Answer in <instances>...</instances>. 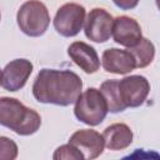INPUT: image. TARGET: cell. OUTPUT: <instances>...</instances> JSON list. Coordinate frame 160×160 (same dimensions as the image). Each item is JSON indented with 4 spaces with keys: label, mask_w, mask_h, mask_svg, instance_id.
<instances>
[{
    "label": "cell",
    "mask_w": 160,
    "mask_h": 160,
    "mask_svg": "<svg viewBox=\"0 0 160 160\" xmlns=\"http://www.w3.org/2000/svg\"><path fill=\"white\" fill-rule=\"evenodd\" d=\"M100 91L102 92L106 102H108V108L109 111L112 114L124 111L126 109V106L124 105L120 92H119V80L111 79V80H105L101 85H100Z\"/></svg>",
    "instance_id": "14"
},
{
    "label": "cell",
    "mask_w": 160,
    "mask_h": 160,
    "mask_svg": "<svg viewBox=\"0 0 160 160\" xmlns=\"http://www.w3.org/2000/svg\"><path fill=\"white\" fill-rule=\"evenodd\" d=\"M102 136L105 141V148L112 151L124 150L129 148L134 138L131 129L124 122H116L108 126L104 130Z\"/></svg>",
    "instance_id": "13"
},
{
    "label": "cell",
    "mask_w": 160,
    "mask_h": 160,
    "mask_svg": "<svg viewBox=\"0 0 160 160\" xmlns=\"http://www.w3.org/2000/svg\"><path fill=\"white\" fill-rule=\"evenodd\" d=\"M129 50L134 55L136 61V68L139 69H142L150 65L155 56V46L146 38H142L135 46L130 48Z\"/></svg>",
    "instance_id": "15"
},
{
    "label": "cell",
    "mask_w": 160,
    "mask_h": 160,
    "mask_svg": "<svg viewBox=\"0 0 160 160\" xmlns=\"http://www.w3.org/2000/svg\"><path fill=\"white\" fill-rule=\"evenodd\" d=\"M0 124L18 135L28 136L40 129L41 118L18 99L2 96L0 99Z\"/></svg>",
    "instance_id": "2"
},
{
    "label": "cell",
    "mask_w": 160,
    "mask_h": 160,
    "mask_svg": "<svg viewBox=\"0 0 160 160\" xmlns=\"http://www.w3.org/2000/svg\"><path fill=\"white\" fill-rule=\"evenodd\" d=\"M119 92L126 108H139L150 92V82L142 75H129L119 80Z\"/></svg>",
    "instance_id": "7"
},
{
    "label": "cell",
    "mask_w": 160,
    "mask_h": 160,
    "mask_svg": "<svg viewBox=\"0 0 160 160\" xmlns=\"http://www.w3.org/2000/svg\"><path fill=\"white\" fill-rule=\"evenodd\" d=\"M101 65L106 72L125 75L136 68V61L130 50H121L116 48L106 49L101 56Z\"/></svg>",
    "instance_id": "10"
},
{
    "label": "cell",
    "mask_w": 160,
    "mask_h": 160,
    "mask_svg": "<svg viewBox=\"0 0 160 160\" xmlns=\"http://www.w3.org/2000/svg\"><path fill=\"white\" fill-rule=\"evenodd\" d=\"M114 18L101 8L90 10L85 19L84 32L85 36L94 42H105L112 36Z\"/></svg>",
    "instance_id": "6"
},
{
    "label": "cell",
    "mask_w": 160,
    "mask_h": 160,
    "mask_svg": "<svg viewBox=\"0 0 160 160\" xmlns=\"http://www.w3.org/2000/svg\"><path fill=\"white\" fill-rule=\"evenodd\" d=\"M155 2H156V6H158V9L160 10V0H155Z\"/></svg>",
    "instance_id": "19"
},
{
    "label": "cell",
    "mask_w": 160,
    "mask_h": 160,
    "mask_svg": "<svg viewBox=\"0 0 160 160\" xmlns=\"http://www.w3.org/2000/svg\"><path fill=\"white\" fill-rule=\"evenodd\" d=\"M68 55L86 74H94L100 68V59L96 50L84 41H74L70 44Z\"/></svg>",
    "instance_id": "12"
},
{
    "label": "cell",
    "mask_w": 160,
    "mask_h": 160,
    "mask_svg": "<svg viewBox=\"0 0 160 160\" xmlns=\"http://www.w3.org/2000/svg\"><path fill=\"white\" fill-rule=\"evenodd\" d=\"M82 81L71 70L42 69L39 71L34 84L32 95L36 101L58 106L75 104L81 94Z\"/></svg>",
    "instance_id": "1"
},
{
    "label": "cell",
    "mask_w": 160,
    "mask_h": 160,
    "mask_svg": "<svg viewBox=\"0 0 160 160\" xmlns=\"http://www.w3.org/2000/svg\"><path fill=\"white\" fill-rule=\"evenodd\" d=\"M112 2L121 10H131L136 8V5L139 4V0H112Z\"/></svg>",
    "instance_id": "18"
},
{
    "label": "cell",
    "mask_w": 160,
    "mask_h": 160,
    "mask_svg": "<svg viewBox=\"0 0 160 160\" xmlns=\"http://www.w3.org/2000/svg\"><path fill=\"white\" fill-rule=\"evenodd\" d=\"M112 38L115 42L130 49L142 39L140 24L130 16H118L114 19Z\"/></svg>",
    "instance_id": "11"
},
{
    "label": "cell",
    "mask_w": 160,
    "mask_h": 160,
    "mask_svg": "<svg viewBox=\"0 0 160 160\" xmlns=\"http://www.w3.org/2000/svg\"><path fill=\"white\" fill-rule=\"evenodd\" d=\"M18 156V145L9 138H0V159L12 160Z\"/></svg>",
    "instance_id": "17"
},
{
    "label": "cell",
    "mask_w": 160,
    "mask_h": 160,
    "mask_svg": "<svg viewBox=\"0 0 160 160\" xmlns=\"http://www.w3.org/2000/svg\"><path fill=\"white\" fill-rule=\"evenodd\" d=\"M54 160H84L85 156L84 154L72 144H65L59 146L54 155H52Z\"/></svg>",
    "instance_id": "16"
},
{
    "label": "cell",
    "mask_w": 160,
    "mask_h": 160,
    "mask_svg": "<svg viewBox=\"0 0 160 160\" xmlns=\"http://www.w3.org/2000/svg\"><path fill=\"white\" fill-rule=\"evenodd\" d=\"M109 112L108 102L100 90L89 88L82 91L75 101L74 114L76 119L89 126L101 124Z\"/></svg>",
    "instance_id": "3"
},
{
    "label": "cell",
    "mask_w": 160,
    "mask_h": 160,
    "mask_svg": "<svg viewBox=\"0 0 160 160\" xmlns=\"http://www.w3.org/2000/svg\"><path fill=\"white\" fill-rule=\"evenodd\" d=\"M16 21L25 35L31 38L41 36L50 25L49 10L40 0H28L19 8Z\"/></svg>",
    "instance_id": "4"
},
{
    "label": "cell",
    "mask_w": 160,
    "mask_h": 160,
    "mask_svg": "<svg viewBox=\"0 0 160 160\" xmlns=\"http://www.w3.org/2000/svg\"><path fill=\"white\" fill-rule=\"evenodd\" d=\"M85 8L76 2H66L60 6L54 18L55 30L65 38H72L80 32L85 24Z\"/></svg>",
    "instance_id": "5"
},
{
    "label": "cell",
    "mask_w": 160,
    "mask_h": 160,
    "mask_svg": "<svg viewBox=\"0 0 160 160\" xmlns=\"http://www.w3.org/2000/svg\"><path fill=\"white\" fill-rule=\"evenodd\" d=\"M32 64L26 59H15L8 62L1 71V88L8 91H18L25 86L32 72Z\"/></svg>",
    "instance_id": "8"
},
{
    "label": "cell",
    "mask_w": 160,
    "mask_h": 160,
    "mask_svg": "<svg viewBox=\"0 0 160 160\" xmlns=\"http://www.w3.org/2000/svg\"><path fill=\"white\" fill-rule=\"evenodd\" d=\"M69 142L76 146L88 160L99 158L105 148L102 134L92 129H81L75 131L70 136Z\"/></svg>",
    "instance_id": "9"
}]
</instances>
